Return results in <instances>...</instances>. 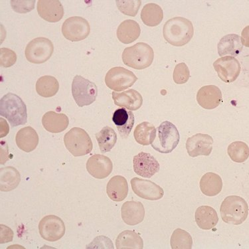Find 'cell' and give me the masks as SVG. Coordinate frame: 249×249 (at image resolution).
Wrapping results in <instances>:
<instances>
[{
    "label": "cell",
    "instance_id": "cell-1",
    "mask_svg": "<svg viewBox=\"0 0 249 249\" xmlns=\"http://www.w3.org/2000/svg\"><path fill=\"white\" fill-rule=\"evenodd\" d=\"M194 35L192 21L185 18H172L165 22L163 28V37L173 46H184L192 40Z\"/></svg>",
    "mask_w": 249,
    "mask_h": 249
},
{
    "label": "cell",
    "instance_id": "cell-2",
    "mask_svg": "<svg viewBox=\"0 0 249 249\" xmlns=\"http://www.w3.org/2000/svg\"><path fill=\"white\" fill-rule=\"evenodd\" d=\"M0 115L13 127L24 125L27 122L26 105L19 96L10 92L0 100Z\"/></svg>",
    "mask_w": 249,
    "mask_h": 249
},
{
    "label": "cell",
    "instance_id": "cell-3",
    "mask_svg": "<svg viewBox=\"0 0 249 249\" xmlns=\"http://www.w3.org/2000/svg\"><path fill=\"white\" fill-rule=\"evenodd\" d=\"M220 213L223 221L227 224L241 225L248 217V203L239 196H228L223 201Z\"/></svg>",
    "mask_w": 249,
    "mask_h": 249
},
{
    "label": "cell",
    "instance_id": "cell-4",
    "mask_svg": "<svg viewBox=\"0 0 249 249\" xmlns=\"http://www.w3.org/2000/svg\"><path fill=\"white\" fill-rule=\"evenodd\" d=\"M153 49L145 43H138L133 46L127 47L123 53L124 64L137 70L148 68L153 63Z\"/></svg>",
    "mask_w": 249,
    "mask_h": 249
},
{
    "label": "cell",
    "instance_id": "cell-5",
    "mask_svg": "<svg viewBox=\"0 0 249 249\" xmlns=\"http://www.w3.org/2000/svg\"><path fill=\"white\" fill-rule=\"evenodd\" d=\"M180 141L179 131L174 124L163 122L158 128V135L152 147L161 154H170L178 146Z\"/></svg>",
    "mask_w": 249,
    "mask_h": 249
},
{
    "label": "cell",
    "instance_id": "cell-6",
    "mask_svg": "<svg viewBox=\"0 0 249 249\" xmlns=\"http://www.w3.org/2000/svg\"><path fill=\"white\" fill-rule=\"evenodd\" d=\"M65 147L75 157L86 156L92 150L91 138L84 129L74 127L64 136Z\"/></svg>",
    "mask_w": 249,
    "mask_h": 249
},
{
    "label": "cell",
    "instance_id": "cell-7",
    "mask_svg": "<svg viewBox=\"0 0 249 249\" xmlns=\"http://www.w3.org/2000/svg\"><path fill=\"white\" fill-rule=\"evenodd\" d=\"M72 94L79 107L89 106L96 101L98 89L92 82L80 75H76L72 83Z\"/></svg>",
    "mask_w": 249,
    "mask_h": 249
},
{
    "label": "cell",
    "instance_id": "cell-8",
    "mask_svg": "<svg viewBox=\"0 0 249 249\" xmlns=\"http://www.w3.org/2000/svg\"><path fill=\"white\" fill-rule=\"evenodd\" d=\"M54 52L53 44L45 37H37L27 44L25 55L27 61L35 64H41L48 61Z\"/></svg>",
    "mask_w": 249,
    "mask_h": 249
},
{
    "label": "cell",
    "instance_id": "cell-9",
    "mask_svg": "<svg viewBox=\"0 0 249 249\" xmlns=\"http://www.w3.org/2000/svg\"><path fill=\"white\" fill-rule=\"evenodd\" d=\"M133 72L121 67H113L108 71L105 77V83L114 91H122L130 88L137 81Z\"/></svg>",
    "mask_w": 249,
    "mask_h": 249
},
{
    "label": "cell",
    "instance_id": "cell-10",
    "mask_svg": "<svg viewBox=\"0 0 249 249\" xmlns=\"http://www.w3.org/2000/svg\"><path fill=\"white\" fill-rule=\"evenodd\" d=\"M89 23L85 18L74 16L65 20L62 25V34L71 41H81L90 34Z\"/></svg>",
    "mask_w": 249,
    "mask_h": 249
},
{
    "label": "cell",
    "instance_id": "cell-11",
    "mask_svg": "<svg viewBox=\"0 0 249 249\" xmlns=\"http://www.w3.org/2000/svg\"><path fill=\"white\" fill-rule=\"evenodd\" d=\"M40 235L47 241H59L65 233V223L57 216L50 215L43 217L39 224Z\"/></svg>",
    "mask_w": 249,
    "mask_h": 249
},
{
    "label": "cell",
    "instance_id": "cell-12",
    "mask_svg": "<svg viewBox=\"0 0 249 249\" xmlns=\"http://www.w3.org/2000/svg\"><path fill=\"white\" fill-rule=\"evenodd\" d=\"M213 67L219 79L226 83H231L239 77L241 67L239 61L231 56L219 58L213 63Z\"/></svg>",
    "mask_w": 249,
    "mask_h": 249
},
{
    "label": "cell",
    "instance_id": "cell-13",
    "mask_svg": "<svg viewBox=\"0 0 249 249\" xmlns=\"http://www.w3.org/2000/svg\"><path fill=\"white\" fill-rule=\"evenodd\" d=\"M131 185L134 194L142 199L157 201L164 196V192L160 186L148 179L132 178Z\"/></svg>",
    "mask_w": 249,
    "mask_h": 249
},
{
    "label": "cell",
    "instance_id": "cell-14",
    "mask_svg": "<svg viewBox=\"0 0 249 249\" xmlns=\"http://www.w3.org/2000/svg\"><path fill=\"white\" fill-rule=\"evenodd\" d=\"M213 139L205 134H197L189 138L186 142V149L190 157L199 156H209L213 150Z\"/></svg>",
    "mask_w": 249,
    "mask_h": 249
},
{
    "label": "cell",
    "instance_id": "cell-15",
    "mask_svg": "<svg viewBox=\"0 0 249 249\" xmlns=\"http://www.w3.org/2000/svg\"><path fill=\"white\" fill-rule=\"evenodd\" d=\"M134 171L141 177L150 178L160 171V163L150 154L142 152L134 156Z\"/></svg>",
    "mask_w": 249,
    "mask_h": 249
},
{
    "label": "cell",
    "instance_id": "cell-16",
    "mask_svg": "<svg viewBox=\"0 0 249 249\" xmlns=\"http://www.w3.org/2000/svg\"><path fill=\"white\" fill-rule=\"evenodd\" d=\"M113 169L111 160L101 154H94L87 162V170L96 179H105L110 175Z\"/></svg>",
    "mask_w": 249,
    "mask_h": 249
},
{
    "label": "cell",
    "instance_id": "cell-17",
    "mask_svg": "<svg viewBox=\"0 0 249 249\" xmlns=\"http://www.w3.org/2000/svg\"><path fill=\"white\" fill-rule=\"evenodd\" d=\"M37 10L40 17L48 22H58L64 16V9L58 0H39Z\"/></svg>",
    "mask_w": 249,
    "mask_h": 249
},
{
    "label": "cell",
    "instance_id": "cell-18",
    "mask_svg": "<svg viewBox=\"0 0 249 249\" xmlns=\"http://www.w3.org/2000/svg\"><path fill=\"white\" fill-rule=\"evenodd\" d=\"M197 101L199 106L206 110L217 108L222 102V92L215 85H206L198 90Z\"/></svg>",
    "mask_w": 249,
    "mask_h": 249
},
{
    "label": "cell",
    "instance_id": "cell-19",
    "mask_svg": "<svg viewBox=\"0 0 249 249\" xmlns=\"http://www.w3.org/2000/svg\"><path fill=\"white\" fill-rule=\"evenodd\" d=\"M112 96L116 106L124 107L131 111H136L142 106V96L134 89L123 92L114 91Z\"/></svg>",
    "mask_w": 249,
    "mask_h": 249
},
{
    "label": "cell",
    "instance_id": "cell-20",
    "mask_svg": "<svg viewBox=\"0 0 249 249\" xmlns=\"http://www.w3.org/2000/svg\"><path fill=\"white\" fill-rule=\"evenodd\" d=\"M122 218L126 224L134 226L142 222L145 217V209L139 201H126L121 208Z\"/></svg>",
    "mask_w": 249,
    "mask_h": 249
},
{
    "label": "cell",
    "instance_id": "cell-21",
    "mask_svg": "<svg viewBox=\"0 0 249 249\" xmlns=\"http://www.w3.org/2000/svg\"><path fill=\"white\" fill-rule=\"evenodd\" d=\"M112 121L116 125L121 137L126 139L133 128L135 118L131 110L122 108L117 109L114 112Z\"/></svg>",
    "mask_w": 249,
    "mask_h": 249
},
{
    "label": "cell",
    "instance_id": "cell-22",
    "mask_svg": "<svg viewBox=\"0 0 249 249\" xmlns=\"http://www.w3.org/2000/svg\"><path fill=\"white\" fill-rule=\"evenodd\" d=\"M16 144L23 152H33L39 143V136L31 126L25 127L18 131L16 136Z\"/></svg>",
    "mask_w": 249,
    "mask_h": 249
},
{
    "label": "cell",
    "instance_id": "cell-23",
    "mask_svg": "<svg viewBox=\"0 0 249 249\" xmlns=\"http://www.w3.org/2000/svg\"><path fill=\"white\" fill-rule=\"evenodd\" d=\"M68 116L63 113L49 111L43 115L42 124L44 128L52 133H60L69 126Z\"/></svg>",
    "mask_w": 249,
    "mask_h": 249
},
{
    "label": "cell",
    "instance_id": "cell-24",
    "mask_svg": "<svg viewBox=\"0 0 249 249\" xmlns=\"http://www.w3.org/2000/svg\"><path fill=\"white\" fill-rule=\"evenodd\" d=\"M107 193L112 201H123L128 194V184L126 178L121 176L112 177L107 184Z\"/></svg>",
    "mask_w": 249,
    "mask_h": 249
},
{
    "label": "cell",
    "instance_id": "cell-25",
    "mask_svg": "<svg viewBox=\"0 0 249 249\" xmlns=\"http://www.w3.org/2000/svg\"><path fill=\"white\" fill-rule=\"evenodd\" d=\"M141 34L140 25L134 20L127 19L120 24L117 29V37L124 44H130L138 39Z\"/></svg>",
    "mask_w": 249,
    "mask_h": 249
},
{
    "label": "cell",
    "instance_id": "cell-26",
    "mask_svg": "<svg viewBox=\"0 0 249 249\" xmlns=\"http://www.w3.org/2000/svg\"><path fill=\"white\" fill-rule=\"evenodd\" d=\"M243 44L241 37L237 34H228L220 40L218 43L219 56H237L243 50Z\"/></svg>",
    "mask_w": 249,
    "mask_h": 249
},
{
    "label": "cell",
    "instance_id": "cell-27",
    "mask_svg": "<svg viewBox=\"0 0 249 249\" xmlns=\"http://www.w3.org/2000/svg\"><path fill=\"white\" fill-rule=\"evenodd\" d=\"M196 222L203 230H211L217 225L219 221L217 213L212 207L203 205L196 210Z\"/></svg>",
    "mask_w": 249,
    "mask_h": 249
},
{
    "label": "cell",
    "instance_id": "cell-28",
    "mask_svg": "<svg viewBox=\"0 0 249 249\" xmlns=\"http://www.w3.org/2000/svg\"><path fill=\"white\" fill-rule=\"evenodd\" d=\"M200 190L209 197L217 196L222 191V178L215 173L208 172L203 176L199 182Z\"/></svg>",
    "mask_w": 249,
    "mask_h": 249
},
{
    "label": "cell",
    "instance_id": "cell-29",
    "mask_svg": "<svg viewBox=\"0 0 249 249\" xmlns=\"http://www.w3.org/2000/svg\"><path fill=\"white\" fill-rule=\"evenodd\" d=\"M116 247L117 249H142L143 242L141 236L135 231L127 230L118 236Z\"/></svg>",
    "mask_w": 249,
    "mask_h": 249
},
{
    "label": "cell",
    "instance_id": "cell-30",
    "mask_svg": "<svg viewBox=\"0 0 249 249\" xmlns=\"http://www.w3.org/2000/svg\"><path fill=\"white\" fill-rule=\"evenodd\" d=\"M156 127L148 122H143L136 127L134 132L136 142L142 146L152 144L156 136Z\"/></svg>",
    "mask_w": 249,
    "mask_h": 249
},
{
    "label": "cell",
    "instance_id": "cell-31",
    "mask_svg": "<svg viewBox=\"0 0 249 249\" xmlns=\"http://www.w3.org/2000/svg\"><path fill=\"white\" fill-rule=\"evenodd\" d=\"M142 21L147 26L155 27L160 24L163 18V12L161 7L156 3L145 5L141 15Z\"/></svg>",
    "mask_w": 249,
    "mask_h": 249
},
{
    "label": "cell",
    "instance_id": "cell-32",
    "mask_svg": "<svg viewBox=\"0 0 249 249\" xmlns=\"http://www.w3.org/2000/svg\"><path fill=\"white\" fill-rule=\"evenodd\" d=\"M0 190L1 192H10L17 188L21 181L19 172L13 167L1 168Z\"/></svg>",
    "mask_w": 249,
    "mask_h": 249
},
{
    "label": "cell",
    "instance_id": "cell-33",
    "mask_svg": "<svg viewBox=\"0 0 249 249\" xmlns=\"http://www.w3.org/2000/svg\"><path fill=\"white\" fill-rule=\"evenodd\" d=\"M59 89V82L52 76H43L40 77L36 83V91L42 97H52L57 93Z\"/></svg>",
    "mask_w": 249,
    "mask_h": 249
},
{
    "label": "cell",
    "instance_id": "cell-34",
    "mask_svg": "<svg viewBox=\"0 0 249 249\" xmlns=\"http://www.w3.org/2000/svg\"><path fill=\"white\" fill-rule=\"evenodd\" d=\"M95 136L102 153L110 152L117 142V134L109 126L104 127Z\"/></svg>",
    "mask_w": 249,
    "mask_h": 249
},
{
    "label": "cell",
    "instance_id": "cell-35",
    "mask_svg": "<svg viewBox=\"0 0 249 249\" xmlns=\"http://www.w3.org/2000/svg\"><path fill=\"white\" fill-rule=\"evenodd\" d=\"M227 153L234 162H245L249 157V146L243 142H234L227 148Z\"/></svg>",
    "mask_w": 249,
    "mask_h": 249
},
{
    "label": "cell",
    "instance_id": "cell-36",
    "mask_svg": "<svg viewBox=\"0 0 249 249\" xmlns=\"http://www.w3.org/2000/svg\"><path fill=\"white\" fill-rule=\"evenodd\" d=\"M172 249H191L193 246V239L191 234L181 229H177L173 232L170 240Z\"/></svg>",
    "mask_w": 249,
    "mask_h": 249
},
{
    "label": "cell",
    "instance_id": "cell-37",
    "mask_svg": "<svg viewBox=\"0 0 249 249\" xmlns=\"http://www.w3.org/2000/svg\"><path fill=\"white\" fill-rule=\"evenodd\" d=\"M116 2L120 12L124 15L132 16V17L137 15L138 10L142 5L141 0H131V1L130 0L128 1L117 0Z\"/></svg>",
    "mask_w": 249,
    "mask_h": 249
},
{
    "label": "cell",
    "instance_id": "cell-38",
    "mask_svg": "<svg viewBox=\"0 0 249 249\" xmlns=\"http://www.w3.org/2000/svg\"><path fill=\"white\" fill-rule=\"evenodd\" d=\"M190 78V69L185 63H179L176 65L173 72V80L176 84H185L189 81Z\"/></svg>",
    "mask_w": 249,
    "mask_h": 249
},
{
    "label": "cell",
    "instance_id": "cell-39",
    "mask_svg": "<svg viewBox=\"0 0 249 249\" xmlns=\"http://www.w3.org/2000/svg\"><path fill=\"white\" fill-rule=\"evenodd\" d=\"M17 61V55L14 51L8 48L0 50V65L1 67L8 68L13 66Z\"/></svg>",
    "mask_w": 249,
    "mask_h": 249
},
{
    "label": "cell",
    "instance_id": "cell-40",
    "mask_svg": "<svg viewBox=\"0 0 249 249\" xmlns=\"http://www.w3.org/2000/svg\"><path fill=\"white\" fill-rule=\"evenodd\" d=\"M35 3L36 0H27V1H16V0H12L11 1V5L12 9L16 12L19 14H26L32 11L34 9Z\"/></svg>",
    "mask_w": 249,
    "mask_h": 249
}]
</instances>
